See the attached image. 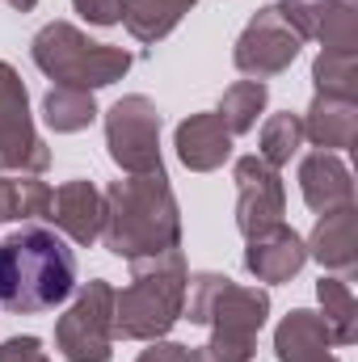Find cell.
Instances as JSON below:
<instances>
[{
	"mask_svg": "<svg viewBox=\"0 0 358 362\" xmlns=\"http://www.w3.org/2000/svg\"><path fill=\"white\" fill-rule=\"evenodd\" d=\"M316 299H321V316H325V325L333 333V346H354L358 341V303H354V291H350V278L321 274Z\"/></svg>",
	"mask_w": 358,
	"mask_h": 362,
	"instance_id": "obj_20",
	"label": "cell"
},
{
	"mask_svg": "<svg viewBox=\"0 0 358 362\" xmlns=\"http://www.w3.org/2000/svg\"><path fill=\"white\" fill-rule=\"evenodd\" d=\"M232 131L224 127V118L215 110H198L190 118H181L178 131H173V148H178V160L190 173H215L232 160Z\"/></svg>",
	"mask_w": 358,
	"mask_h": 362,
	"instance_id": "obj_13",
	"label": "cell"
},
{
	"mask_svg": "<svg viewBox=\"0 0 358 362\" xmlns=\"http://www.w3.org/2000/svg\"><path fill=\"white\" fill-rule=\"evenodd\" d=\"M304 148V118L282 110V114H270L262 122V135H258V156L266 160L270 169H282L291 165V156H299Z\"/></svg>",
	"mask_w": 358,
	"mask_h": 362,
	"instance_id": "obj_22",
	"label": "cell"
},
{
	"mask_svg": "<svg viewBox=\"0 0 358 362\" xmlns=\"http://www.w3.org/2000/svg\"><path fill=\"white\" fill-rule=\"evenodd\" d=\"M72 8L93 25H118L122 21V0H72Z\"/></svg>",
	"mask_w": 358,
	"mask_h": 362,
	"instance_id": "obj_28",
	"label": "cell"
},
{
	"mask_svg": "<svg viewBox=\"0 0 358 362\" xmlns=\"http://www.w3.org/2000/svg\"><path fill=\"white\" fill-rule=\"evenodd\" d=\"M312 85L325 97H346L358 101V55H337V51H321L312 64Z\"/></svg>",
	"mask_w": 358,
	"mask_h": 362,
	"instance_id": "obj_23",
	"label": "cell"
},
{
	"mask_svg": "<svg viewBox=\"0 0 358 362\" xmlns=\"http://www.w3.org/2000/svg\"><path fill=\"white\" fill-rule=\"evenodd\" d=\"M0 223H17V177L0 173Z\"/></svg>",
	"mask_w": 358,
	"mask_h": 362,
	"instance_id": "obj_30",
	"label": "cell"
},
{
	"mask_svg": "<svg viewBox=\"0 0 358 362\" xmlns=\"http://www.w3.org/2000/svg\"><path fill=\"white\" fill-rule=\"evenodd\" d=\"M51 185L42 177H17V223H34V219H47L51 211Z\"/></svg>",
	"mask_w": 358,
	"mask_h": 362,
	"instance_id": "obj_26",
	"label": "cell"
},
{
	"mask_svg": "<svg viewBox=\"0 0 358 362\" xmlns=\"http://www.w3.org/2000/svg\"><path fill=\"white\" fill-rule=\"evenodd\" d=\"M304 118V139H312L321 152H350L358 139V101L346 97H325L316 93L312 105L299 114Z\"/></svg>",
	"mask_w": 358,
	"mask_h": 362,
	"instance_id": "obj_16",
	"label": "cell"
},
{
	"mask_svg": "<svg viewBox=\"0 0 358 362\" xmlns=\"http://www.w3.org/2000/svg\"><path fill=\"white\" fill-rule=\"evenodd\" d=\"M308 257L321 262L325 274H337V278H354L358 270V206H337V211H325L312 228V236L304 240Z\"/></svg>",
	"mask_w": 358,
	"mask_h": 362,
	"instance_id": "obj_14",
	"label": "cell"
},
{
	"mask_svg": "<svg viewBox=\"0 0 358 362\" xmlns=\"http://www.w3.org/2000/svg\"><path fill=\"white\" fill-rule=\"evenodd\" d=\"M135 362H194V350L181 346V341H165V337H156V341H148V350H139V358Z\"/></svg>",
	"mask_w": 358,
	"mask_h": 362,
	"instance_id": "obj_29",
	"label": "cell"
},
{
	"mask_svg": "<svg viewBox=\"0 0 358 362\" xmlns=\"http://www.w3.org/2000/svg\"><path fill=\"white\" fill-rule=\"evenodd\" d=\"M299 34L282 21V13L274 4H262L249 25L241 30L236 47H232V64L245 81H270V76H282L295 59H299Z\"/></svg>",
	"mask_w": 358,
	"mask_h": 362,
	"instance_id": "obj_9",
	"label": "cell"
},
{
	"mask_svg": "<svg viewBox=\"0 0 358 362\" xmlns=\"http://www.w3.org/2000/svg\"><path fill=\"white\" fill-rule=\"evenodd\" d=\"M101 245L127 266L181 249V206L169 173H127L101 189Z\"/></svg>",
	"mask_w": 358,
	"mask_h": 362,
	"instance_id": "obj_1",
	"label": "cell"
},
{
	"mask_svg": "<svg viewBox=\"0 0 358 362\" xmlns=\"http://www.w3.org/2000/svg\"><path fill=\"white\" fill-rule=\"evenodd\" d=\"M76 291V253L55 228L25 223L0 240V308L42 316Z\"/></svg>",
	"mask_w": 358,
	"mask_h": 362,
	"instance_id": "obj_3",
	"label": "cell"
},
{
	"mask_svg": "<svg viewBox=\"0 0 358 362\" xmlns=\"http://www.w3.org/2000/svg\"><path fill=\"white\" fill-rule=\"evenodd\" d=\"M304 266H308L304 236H299L287 219L245 240V270L253 274L258 282H266V286L291 282V278L304 270Z\"/></svg>",
	"mask_w": 358,
	"mask_h": 362,
	"instance_id": "obj_11",
	"label": "cell"
},
{
	"mask_svg": "<svg viewBox=\"0 0 358 362\" xmlns=\"http://www.w3.org/2000/svg\"><path fill=\"white\" fill-rule=\"evenodd\" d=\"M232 181H236V228L245 240L282 223L287 189H282L278 169H270L262 156H241L232 165Z\"/></svg>",
	"mask_w": 358,
	"mask_h": 362,
	"instance_id": "obj_10",
	"label": "cell"
},
{
	"mask_svg": "<svg viewBox=\"0 0 358 362\" xmlns=\"http://www.w3.org/2000/svg\"><path fill=\"white\" fill-rule=\"evenodd\" d=\"M325 362H337V358H333V354H329V358H325Z\"/></svg>",
	"mask_w": 358,
	"mask_h": 362,
	"instance_id": "obj_32",
	"label": "cell"
},
{
	"mask_svg": "<svg viewBox=\"0 0 358 362\" xmlns=\"http://www.w3.org/2000/svg\"><path fill=\"white\" fill-rule=\"evenodd\" d=\"M0 362H51L38 337H8L0 341Z\"/></svg>",
	"mask_w": 358,
	"mask_h": 362,
	"instance_id": "obj_27",
	"label": "cell"
},
{
	"mask_svg": "<svg viewBox=\"0 0 358 362\" xmlns=\"http://www.w3.org/2000/svg\"><path fill=\"white\" fill-rule=\"evenodd\" d=\"M185 253L173 249L152 262H135L131 282L114 291V337L127 341H156L169 337V329L181 320L185 308Z\"/></svg>",
	"mask_w": 358,
	"mask_h": 362,
	"instance_id": "obj_4",
	"label": "cell"
},
{
	"mask_svg": "<svg viewBox=\"0 0 358 362\" xmlns=\"http://www.w3.org/2000/svg\"><path fill=\"white\" fill-rule=\"evenodd\" d=\"M266 286H241L219 270H198L185 282L181 320L211 329L207 346H194V362H253L258 333L266 329Z\"/></svg>",
	"mask_w": 358,
	"mask_h": 362,
	"instance_id": "obj_2",
	"label": "cell"
},
{
	"mask_svg": "<svg viewBox=\"0 0 358 362\" xmlns=\"http://www.w3.org/2000/svg\"><path fill=\"white\" fill-rule=\"evenodd\" d=\"M329 4H333V0H278L274 8H278L282 21L299 34V42H308V38L321 34V21H325Z\"/></svg>",
	"mask_w": 358,
	"mask_h": 362,
	"instance_id": "obj_25",
	"label": "cell"
},
{
	"mask_svg": "<svg viewBox=\"0 0 358 362\" xmlns=\"http://www.w3.org/2000/svg\"><path fill=\"white\" fill-rule=\"evenodd\" d=\"M55 350L68 362L114 358V286L105 278H89L72 308L55 320Z\"/></svg>",
	"mask_w": 358,
	"mask_h": 362,
	"instance_id": "obj_7",
	"label": "cell"
},
{
	"mask_svg": "<svg viewBox=\"0 0 358 362\" xmlns=\"http://www.w3.org/2000/svg\"><path fill=\"white\" fill-rule=\"evenodd\" d=\"M316 42H321V51L358 55V0H333L329 4Z\"/></svg>",
	"mask_w": 358,
	"mask_h": 362,
	"instance_id": "obj_24",
	"label": "cell"
},
{
	"mask_svg": "<svg viewBox=\"0 0 358 362\" xmlns=\"http://www.w3.org/2000/svg\"><path fill=\"white\" fill-rule=\"evenodd\" d=\"M0 4H8V8H17V13H30L38 0H0Z\"/></svg>",
	"mask_w": 358,
	"mask_h": 362,
	"instance_id": "obj_31",
	"label": "cell"
},
{
	"mask_svg": "<svg viewBox=\"0 0 358 362\" xmlns=\"http://www.w3.org/2000/svg\"><path fill=\"white\" fill-rule=\"evenodd\" d=\"M101 215H105V202H101V189L85 177L64 181L55 194H51V211L47 219L55 223V232L81 249H89L101 240Z\"/></svg>",
	"mask_w": 358,
	"mask_h": 362,
	"instance_id": "obj_12",
	"label": "cell"
},
{
	"mask_svg": "<svg viewBox=\"0 0 358 362\" xmlns=\"http://www.w3.org/2000/svg\"><path fill=\"white\" fill-rule=\"evenodd\" d=\"M97 97L89 89H68V85H51L42 97V122L55 131V135H76V131H89L97 122Z\"/></svg>",
	"mask_w": 358,
	"mask_h": 362,
	"instance_id": "obj_19",
	"label": "cell"
},
{
	"mask_svg": "<svg viewBox=\"0 0 358 362\" xmlns=\"http://www.w3.org/2000/svg\"><path fill=\"white\" fill-rule=\"evenodd\" d=\"M47 169H51V148L34 131L25 81L13 64L0 59V173L42 177Z\"/></svg>",
	"mask_w": 358,
	"mask_h": 362,
	"instance_id": "obj_6",
	"label": "cell"
},
{
	"mask_svg": "<svg viewBox=\"0 0 358 362\" xmlns=\"http://www.w3.org/2000/svg\"><path fill=\"white\" fill-rule=\"evenodd\" d=\"M333 350V333L321 312L291 308L274 329V358L278 362H325Z\"/></svg>",
	"mask_w": 358,
	"mask_h": 362,
	"instance_id": "obj_17",
	"label": "cell"
},
{
	"mask_svg": "<svg viewBox=\"0 0 358 362\" xmlns=\"http://www.w3.org/2000/svg\"><path fill=\"white\" fill-rule=\"evenodd\" d=\"M30 59L42 76H51L55 85L68 89H110L114 81H122L135 64V55L127 47H110V42H93L85 30H76L72 21H47L34 42H30Z\"/></svg>",
	"mask_w": 358,
	"mask_h": 362,
	"instance_id": "obj_5",
	"label": "cell"
},
{
	"mask_svg": "<svg viewBox=\"0 0 358 362\" xmlns=\"http://www.w3.org/2000/svg\"><path fill=\"white\" fill-rule=\"evenodd\" d=\"M299 194L316 215L337 211V206H354V177L337 152L316 148L299 160Z\"/></svg>",
	"mask_w": 358,
	"mask_h": 362,
	"instance_id": "obj_15",
	"label": "cell"
},
{
	"mask_svg": "<svg viewBox=\"0 0 358 362\" xmlns=\"http://www.w3.org/2000/svg\"><path fill=\"white\" fill-rule=\"evenodd\" d=\"M105 148L122 173H165L161 160V110L144 93H127L105 110Z\"/></svg>",
	"mask_w": 358,
	"mask_h": 362,
	"instance_id": "obj_8",
	"label": "cell"
},
{
	"mask_svg": "<svg viewBox=\"0 0 358 362\" xmlns=\"http://www.w3.org/2000/svg\"><path fill=\"white\" fill-rule=\"evenodd\" d=\"M198 0H122V25L135 42H161Z\"/></svg>",
	"mask_w": 358,
	"mask_h": 362,
	"instance_id": "obj_18",
	"label": "cell"
},
{
	"mask_svg": "<svg viewBox=\"0 0 358 362\" xmlns=\"http://www.w3.org/2000/svg\"><path fill=\"white\" fill-rule=\"evenodd\" d=\"M266 105H270L266 81H236V85L224 89L215 114L224 118V127H228L232 135H249V131L258 127V118L266 114Z\"/></svg>",
	"mask_w": 358,
	"mask_h": 362,
	"instance_id": "obj_21",
	"label": "cell"
}]
</instances>
